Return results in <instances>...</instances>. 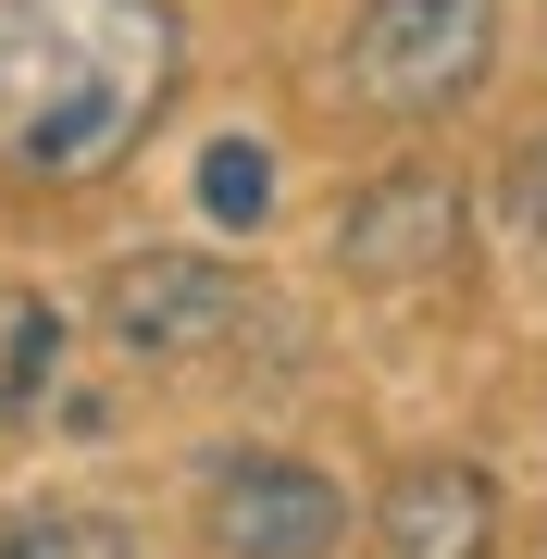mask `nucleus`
<instances>
[{
    "instance_id": "obj_6",
    "label": "nucleus",
    "mask_w": 547,
    "mask_h": 559,
    "mask_svg": "<svg viewBox=\"0 0 547 559\" xmlns=\"http://www.w3.org/2000/svg\"><path fill=\"white\" fill-rule=\"evenodd\" d=\"M373 547L385 559H486L498 547V485L473 460H411L373 498Z\"/></svg>"
},
{
    "instance_id": "obj_5",
    "label": "nucleus",
    "mask_w": 547,
    "mask_h": 559,
    "mask_svg": "<svg viewBox=\"0 0 547 559\" xmlns=\"http://www.w3.org/2000/svg\"><path fill=\"white\" fill-rule=\"evenodd\" d=\"M336 261H348V286H436L448 261H461V187H448L436 162L373 175L361 200H348V224H336Z\"/></svg>"
},
{
    "instance_id": "obj_1",
    "label": "nucleus",
    "mask_w": 547,
    "mask_h": 559,
    "mask_svg": "<svg viewBox=\"0 0 547 559\" xmlns=\"http://www.w3.org/2000/svg\"><path fill=\"white\" fill-rule=\"evenodd\" d=\"M175 100L163 0H0V162L50 187L112 175Z\"/></svg>"
},
{
    "instance_id": "obj_2",
    "label": "nucleus",
    "mask_w": 547,
    "mask_h": 559,
    "mask_svg": "<svg viewBox=\"0 0 547 559\" xmlns=\"http://www.w3.org/2000/svg\"><path fill=\"white\" fill-rule=\"evenodd\" d=\"M486 62H498V0H361L348 100L385 124H436L486 87Z\"/></svg>"
},
{
    "instance_id": "obj_3",
    "label": "nucleus",
    "mask_w": 547,
    "mask_h": 559,
    "mask_svg": "<svg viewBox=\"0 0 547 559\" xmlns=\"http://www.w3.org/2000/svg\"><path fill=\"white\" fill-rule=\"evenodd\" d=\"M249 311H262V286L224 274V261H200V249H124L100 274V323L138 360H200L224 336H249Z\"/></svg>"
},
{
    "instance_id": "obj_8",
    "label": "nucleus",
    "mask_w": 547,
    "mask_h": 559,
    "mask_svg": "<svg viewBox=\"0 0 547 559\" xmlns=\"http://www.w3.org/2000/svg\"><path fill=\"white\" fill-rule=\"evenodd\" d=\"M0 559H138L124 547V522H100V510H25V522H0Z\"/></svg>"
},
{
    "instance_id": "obj_4",
    "label": "nucleus",
    "mask_w": 547,
    "mask_h": 559,
    "mask_svg": "<svg viewBox=\"0 0 547 559\" xmlns=\"http://www.w3.org/2000/svg\"><path fill=\"white\" fill-rule=\"evenodd\" d=\"M200 535L224 559H324L348 535V498H336V473H311L286 448H237L200 485Z\"/></svg>"
},
{
    "instance_id": "obj_10",
    "label": "nucleus",
    "mask_w": 547,
    "mask_h": 559,
    "mask_svg": "<svg viewBox=\"0 0 547 559\" xmlns=\"http://www.w3.org/2000/svg\"><path fill=\"white\" fill-rule=\"evenodd\" d=\"M498 212L523 224V237H547V138H523V150H510V175H498Z\"/></svg>"
},
{
    "instance_id": "obj_9",
    "label": "nucleus",
    "mask_w": 547,
    "mask_h": 559,
    "mask_svg": "<svg viewBox=\"0 0 547 559\" xmlns=\"http://www.w3.org/2000/svg\"><path fill=\"white\" fill-rule=\"evenodd\" d=\"M50 360H62V311H50V299H13V336H0V423L38 411Z\"/></svg>"
},
{
    "instance_id": "obj_7",
    "label": "nucleus",
    "mask_w": 547,
    "mask_h": 559,
    "mask_svg": "<svg viewBox=\"0 0 547 559\" xmlns=\"http://www.w3.org/2000/svg\"><path fill=\"white\" fill-rule=\"evenodd\" d=\"M200 212L224 224V237L274 224V150H262V138H212V150H200Z\"/></svg>"
}]
</instances>
